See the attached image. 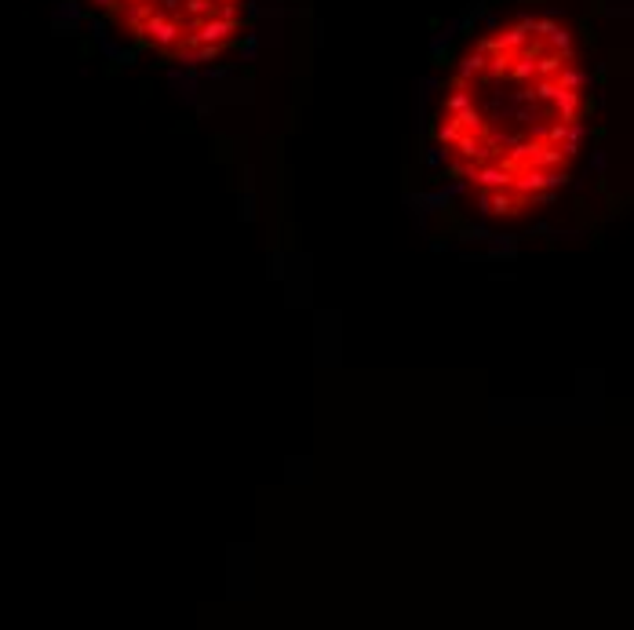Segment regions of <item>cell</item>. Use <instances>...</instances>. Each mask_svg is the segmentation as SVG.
<instances>
[{"mask_svg":"<svg viewBox=\"0 0 634 630\" xmlns=\"http://www.w3.org/2000/svg\"><path fill=\"white\" fill-rule=\"evenodd\" d=\"M591 70L576 30L551 8L488 19L452 59L434 143L485 212H514L565 183L587 132Z\"/></svg>","mask_w":634,"mask_h":630,"instance_id":"cell-1","label":"cell"},{"mask_svg":"<svg viewBox=\"0 0 634 630\" xmlns=\"http://www.w3.org/2000/svg\"><path fill=\"white\" fill-rule=\"evenodd\" d=\"M113 33L168 62H212L244 33L248 0H88Z\"/></svg>","mask_w":634,"mask_h":630,"instance_id":"cell-2","label":"cell"}]
</instances>
